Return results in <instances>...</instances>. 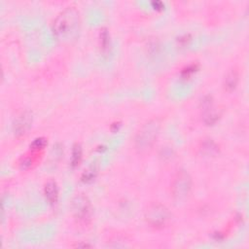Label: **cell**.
<instances>
[{
  "label": "cell",
  "instance_id": "obj_1",
  "mask_svg": "<svg viewBox=\"0 0 249 249\" xmlns=\"http://www.w3.org/2000/svg\"><path fill=\"white\" fill-rule=\"evenodd\" d=\"M162 124V117L153 116L138 126L132 138V147L138 156H147L154 150L160 135Z\"/></svg>",
  "mask_w": 249,
  "mask_h": 249
},
{
  "label": "cell",
  "instance_id": "obj_2",
  "mask_svg": "<svg viewBox=\"0 0 249 249\" xmlns=\"http://www.w3.org/2000/svg\"><path fill=\"white\" fill-rule=\"evenodd\" d=\"M81 27V14L75 6H67L54 18L52 31L56 39L69 41L78 35Z\"/></svg>",
  "mask_w": 249,
  "mask_h": 249
},
{
  "label": "cell",
  "instance_id": "obj_3",
  "mask_svg": "<svg viewBox=\"0 0 249 249\" xmlns=\"http://www.w3.org/2000/svg\"><path fill=\"white\" fill-rule=\"evenodd\" d=\"M194 181L188 170L185 168H178L170 178L168 187L170 198L176 203L184 202L191 196Z\"/></svg>",
  "mask_w": 249,
  "mask_h": 249
},
{
  "label": "cell",
  "instance_id": "obj_4",
  "mask_svg": "<svg viewBox=\"0 0 249 249\" xmlns=\"http://www.w3.org/2000/svg\"><path fill=\"white\" fill-rule=\"evenodd\" d=\"M144 221L149 228L160 231L166 229L172 222V212L160 201H151L144 209Z\"/></svg>",
  "mask_w": 249,
  "mask_h": 249
},
{
  "label": "cell",
  "instance_id": "obj_5",
  "mask_svg": "<svg viewBox=\"0 0 249 249\" xmlns=\"http://www.w3.org/2000/svg\"><path fill=\"white\" fill-rule=\"evenodd\" d=\"M71 214L74 222L81 228H88L93 220V205L89 197L84 193L76 194L70 202Z\"/></svg>",
  "mask_w": 249,
  "mask_h": 249
},
{
  "label": "cell",
  "instance_id": "obj_6",
  "mask_svg": "<svg viewBox=\"0 0 249 249\" xmlns=\"http://www.w3.org/2000/svg\"><path fill=\"white\" fill-rule=\"evenodd\" d=\"M33 118L29 110H22L17 114L13 122V131L17 137L24 136L32 125Z\"/></svg>",
  "mask_w": 249,
  "mask_h": 249
},
{
  "label": "cell",
  "instance_id": "obj_7",
  "mask_svg": "<svg viewBox=\"0 0 249 249\" xmlns=\"http://www.w3.org/2000/svg\"><path fill=\"white\" fill-rule=\"evenodd\" d=\"M240 80V72L239 68L235 65L231 66L225 73L222 81V87L223 89L226 92H232L236 89Z\"/></svg>",
  "mask_w": 249,
  "mask_h": 249
},
{
  "label": "cell",
  "instance_id": "obj_8",
  "mask_svg": "<svg viewBox=\"0 0 249 249\" xmlns=\"http://www.w3.org/2000/svg\"><path fill=\"white\" fill-rule=\"evenodd\" d=\"M44 152H37L33 150H28L25 154L21 155L18 160V165L20 170H29L34 168L43 158Z\"/></svg>",
  "mask_w": 249,
  "mask_h": 249
},
{
  "label": "cell",
  "instance_id": "obj_9",
  "mask_svg": "<svg viewBox=\"0 0 249 249\" xmlns=\"http://www.w3.org/2000/svg\"><path fill=\"white\" fill-rule=\"evenodd\" d=\"M43 195L46 201L53 206L58 202L59 198V188L55 180L48 179L43 185Z\"/></svg>",
  "mask_w": 249,
  "mask_h": 249
},
{
  "label": "cell",
  "instance_id": "obj_10",
  "mask_svg": "<svg viewBox=\"0 0 249 249\" xmlns=\"http://www.w3.org/2000/svg\"><path fill=\"white\" fill-rule=\"evenodd\" d=\"M198 150L201 155L205 157H211V156H215L218 153V146L214 142V140L207 138L200 142L198 146Z\"/></svg>",
  "mask_w": 249,
  "mask_h": 249
},
{
  "label": "cell",
  "instance_id": "obj_11",
  "mask_svg": "<svg viewBox=\"0 0 249 249\" xmlns=\"http://www.w3.org/2000/svg\"><path fill=\"white\" fill-rule=\"evenodd\" d=\"M83 159V148L80 143H75L72 147L70 165L72 168H76L80 165Z\"/></svg>",
  "mask_w": 249,
  "mask_h": 249
},
{
  "label": "cell",
  "instance_id": "obj_12",
  "mask_svg": "<svg viewBox=\"0 0 249 249\" xmlns=\"http://www.w3.org/2000/svg\"><path fill=\"white\" fill-rule=\"evenodd\" d=\"M129 241L127 239L126 236L122 235V234H114L109 240L108 242V246L110 247H127L128 245L126 244V242Z\"/></svg>",
  "mask_w": 249,
  "mask_h": 249
},
{
  "label": "cell",
  "instance_id": "obj_13",
  "mask_svg": "<svg viewBox=\"0 0 249 249\" xmlns=\"http://www.w3.org/2000/svg\"><path fill=\"white\" fill-rule=\"evenodd\" d=\"M159 157L160 159V160L162 162H168V161H172L174 157H175V154H174V151L171 147L169 146H163L160 153H159Z\"/></svg>",
  "mask_w": 249,
  "mask_h": 249
},
{
  "label": "cell",
  "instance_id": "obj_14",
  "mask_svg": "<svg viewBox=\"0 0 249 249\" xmlns=\"http://www.w3.org/2000/svg\"><path fill=\"white\" fill-rule=\"evenodd\" d=\"M48 145V141L45 137H37L35 138L29 145V149L33 150V151H37V152H44L46 147Z\"/></svg>",
  "mask_w": 249,
  "mask_h": 249
},
{
  "label": "cell",
  "instance_id": "obj_15",
  "mask_svg": "<svg viewBox=\"0 0 249 249\" xmlns=\"http://www.w3.org/2000/svg\"><path fill=\"white\" fill-rule=\"evenodd\" d=\"M99 43H100V48H101L102 53H107L110 49V46H111L109 33L107 32V30L102 29L100 31V33H99Z\"/></svg>",
  "mask_w": 249,
  "mask_h": 249
},
{
  "label": "cell",
  "instance_id": "obj_16",
  "mask_svg": "<svg viewBox=\"0 0 249 249\" xmlns=\"http://www.w3.org/2000/svg\"><path fill=\"white\" fill-rule=\"evenodd\" d=\"M95 178V170L94 169H89L85 170V172L82 174V180L86 183L91 182Z\"/></svg>",
  "mask_w": 249,
  "mask_h": 249
}]
</instances>
